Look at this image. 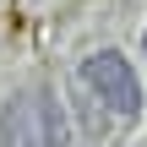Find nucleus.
Here are the masks:
<instances>
[{"mask_svg": "<svg viewBox=\"0 0 147 147\" xmlns=\"http://www.w3.org/2000/svg\"><path fill=\"white\" fill-rule=\"evenodd\" d=\"M65 142H71L65 109L44 87H27L0 109V147H65Z\"/></svg>", "mask_w": 147, "mask_h": 147, "instance_id": "1", "label": "nucleus"}, {"mask_svg": "<svg viewBox=\"0 0 147 147\" xmlns=\"http://www.w3.org/2000/svg\"><path fill=\"white\" fill-rule=\"evenodd\" d=\"M82 82H87V87H93L115 115H136V109H142V87H136L125 55H115V49L87 55V60H82Z\"/></svg>", "mask_w": 147, "mask_h": 147, "instance_id": "2", "label": "nucleus"}]
</instances>
